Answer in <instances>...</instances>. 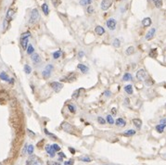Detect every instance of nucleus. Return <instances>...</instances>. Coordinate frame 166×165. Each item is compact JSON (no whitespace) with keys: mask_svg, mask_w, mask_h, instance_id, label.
<instances>
[{"mask_svg":"<svg viewBox=\"0 0 166 165\" xmlns=\"http://www.w3.org/2000/svg\"><path fill=\"white\" fill-rule=\"evenodd\" d=\"M61 128L64 130L66 133L68 134H73L74 131H75V129L72 125H71V123H69L67 122H63L61 123Z\"/></svg>","mask_w":166,"mask_h":165,"instance_id":"1","label":"nucleus"},{"mask_svg":"<svg viewBox=\"0 0 166 165\" xmlns=\"http://www.w3.org/2000/svg\"><path fill=\"white\" fill-rule=\"evenodd\" d=\"M28 165H44L43 161L37 157H31L30 159L27 161Z\"/></svg>","mask_w":166,"mask_h":165,"instance_id":"2","label":"nucleus"},{"mask_svg":"<svg viewBox=\"0 0 166 165\" xmlns=\"http://www.w3.org/2000/svg\"><path fill=\"white\" fill-rule=\"evenodd\" d=\"M147 77H148V73H147V71L145 70H139L138 71L136 72V78H137L139 81H141V82L146 81Z\"/></svg>","mask_w":166,"mask_h":165,"instance_id":"3","label":"nucleus"},{"mask_svg":"<svg viewBox=\"0 0 166 165\" xmlns=\"http://www.w3.org/2000/svg\"><path fill=\"white\" fill-rule=\"evenodd\" d=\"M53 70V65L49 64L47 65L46 68H45V70H43V77L44 78H46V79H47V78H49L50 77V74H51V72H52Z\"/></svg>","mask_w":166,"mask_h":165,"instance_id":"4","label":"nucleus"},{"mask_svg":"<svg viewBox=\"0 0 166 165\" xmlns=\"http://www.w3.org/2000/svg\"><path fill=\"white\" fill-rule=\"evenodd\" d=\"M50 86L55 92H59L62 89V87H63V85L58 82H50Z\"/></svg>","mask_w":166,"mask_h":165,"instance_id":"5","label":"nucleus"},{"mask_svg":"<svg viewBox=\"0 0 166 165\" xmlns=\"http://www.w3.org/2000/svg\"><path fill=\"white\" fill-rule=\"evenodd\" d=\"M113 3V0H102L101 3V9L103 10H107L111 8V6Z\"/></svg>","mask_w":166,"mask_h":165,"instance_id":"6","label":"nucleus"},{"mask_svg":"<svg viewBox=\"0 0 166 165\" xmlns=\"http://www.w3.org/2000/svg\"><path fill=\"white\" fill-rule=\"evenodd\" d=\"M39 18V13H38V10L37 9H33V11H32V15H31V18H30V22H36L37 20Z\"/></svg>","mask_w":166,"mask_h":165,"instance_id":"7","label":"nucleus"},{"mask_svg":"<svg viewBox=\"0 0 166 165\" xmlns=\"http://www.w3.org/2000/svg\"><path fill=\"white\" fill-rule=\"evenodd\" d=\"M107 26L110 30L113 31L115 28H116V21L114 19H110L107 21Z\"/></svg>","mask_w":166,"mask_h":165,"instance_id":"8","label":"nucleus"},{"mask_svg":"<svg viewBox=\"0 0 166 165\" xmlns=\"http://www.w3.org/2000/svg\"><path fill=\"white\" fill-rule=\"evenodd\" d=\"M156 33V29L155 28H152L151 30H149L148 32V34H146V40H150L154 37V34Z\"/></svg>","mask_w":166,"mask_h":165,"instance_id":"9","label":"nucleus"},{"mask_svg":"<svg viewBox=\"0 0 166 165\" xmlns=\"http://www.w3.org/2000/svg\"><path fill=\"white\" fill-rule=\"evenodd\" d=\"M115 124L117 126H119V127H123V126H125L126 124V122L125 120L123 119V118H118L116 120V122H115Z\"/></svg>","mask_w":166,"mask_h":165,"instance_id":"10","label":"nucleus"},{"mask_svg":"<svg viewBox=\"0 0 166 165\" xmlns=\"http://www.w3.org/2000/svg\"><path fill=\"white\" fill-rule=\"evenodd\" d=\"M28 41H29V37L28 38H21V45H22V47L23 49H27L29 44H28Z\"/></svg>","mask_w":166,"mask_h":165,"instance_id":"11","label":"nucleus"},{"mask_svg":"<svg viewBox=\"0 0 166 165\" xmlns=\"http://www.w3.org/2000/svg\"><path fill=\"white\" fill-rule=\"evenodd\" d=\"M32 60H33V62H34L35 64L39 63V62L41 61L40 56L38 55L37 53H33V54H32Z\"/></svg>","mask_w":166,"mask_h":165,"instance_id":"12","label":"nucleus"},{"mask_svg":"<svg viewBox=\"0 0 166 165\" xmlns=\"http://www.w3.org/2000/svg\"><path fill=\"white\" fill-rule=\"evenodd\" d=\"M46 152L48 153L50 155V157H55V150L53 149V147L52 146H50V145H47L46 147Z\"/></svg>","mask_w":166,"mask_h":165,"instance_id":"13","label":"nucleus"},{"mask_svg":"<svg viewBox=\"0 0 166 165\" xmlns=\"http://www.w3.org/2000/svg\"><path fill=\"white\" fill-rule=\"evenodd\" d=\"M77 68H78L83 73H86V72H88V70H89L88 67L86 66V65H84V64H78L77 65Z\"/></svg>","mask_w":166,"mask_h":165,"instance_id":"14","label":"nucleus"},{"mask_svg":"<svg viewBox=\"0 0 166 165\" xmlns=\"http://www.w3.org/2000/svg\"><path fill=\"white\" fill-rule=\"evenodd\" d=\"M75 79H76V75H75L74 72L69 73V75L65 78V80H66L67 82H73V81H75Z\"/></svg>","mask_w":166,"mask_h":165,"instance_id":"15","label":"nucleus"},{"mask_svg":"<svg viewBox=\"0 0 166 165\" xmlns=\"http://www.w3.org/2000/svg\"><path fill=\"white\" fill-rule=\"evenodd\" d=\"M95 32H96V34H99V35H102V34H105V30L102 26H97L95 29Z\"/></svg>","mask_w":166,"mask_h":165,"instance_id":"16","label":"nucleus"},{"mask_svg":"<svg viewBox=\"0 0 166 165\" xmlns=\"http://www.w3.org/2000/svg\"><path fill=\"white\" fill-rule=\"evenodd\" d=\"M133 123L135 124V127H137V129H140L142 126V121L140 119H134L133 120Z\"/></svg>","mask_w":166,"mask_h":165,"instance_id":"17","label":"nucleus"},{"mask_svg":"<svg viewBox=\"0 0 166 165\" xmlns=\"http://www.w3.org/2000/svg\"><path fill=\"white\" fill-rule=\"evenodd\" d=\"M142 24L144 27H148L149 25L151 24V19L150 18H145L143 21H142Z\"/></svg>","mask_w":166,"mask_h":165,"instance_id":"18","label":"nucleus"},{"mask_svg":"<svg viewBox=\"0 0 166 165\" xmlns=\"http://www.w3.org/2000/svg\"><path fill=\"white\" fill-rule=\"evenodd\" d=\"M124 91L128 94V95H132L133 94V86L131 85H127V86H124Z\"/></svg>","mask_w":166,"mask_h":165,"instance_id":"19","label":"nucleus"},{"mask_svg":"<svg viewBox=\"0 0 166 165\" xmlns=\"http://www.w3.org/2000/svg\"><path fill=\"white\" fill-rule=\"evenodd\" d=\"M0 99L8 100V99H9V94L5 91H1L0 92Z\"/></svg>","mask_w":166,"mask_h":165,"instance_id":"20","label":"nucleus"},{"mask_svg":"<svg viewBox=\"0 0 166 165\" xmlns=\"http://www.w3.org/2000/svg\"><path fill=\"white\" fill-rule=\"evenodd\" d=\"M83 88H79L77 89V90H75V91L72 93V96H71V98H73V99H77V98H79V96H80V92L81 90H82Z\"/></svg>","mask_w":166,"mask_h":165,"instance_id":"21","label":"nucleus"},{"mask_svg":"<svg viewBox=\"0 0 166 165\" xmlns=\"http://www.w3.org/2000/svg\"><path fill=\"white\" fill-rule=\"evenodd\" d=\"M134 53H135V47H134V46H129V47L125 50V54L127 56L133 55Z\"/></svg>","mask_w":166,"mask_h":165,"instance_id":"22","label":"nucleus"},{"mask_svg":"<svg viewBox=\"0 0 166 165\" xmlns=\"http://www.w3.org/2000/svg\"><path fill=\"white\" fill-rule=\"evenodd\" d=\"M41 8H42V10H43V12L45 13V15H48V13H49V9H48L47 4H43Z\"/></svg>","mask_w":166,"mask_h":165,"instance_id":"23","label":"nucleus"},{"mask_svg":"<svg viewBox=\"0 0 166 165\" xmlns=\"http://www.w3.org/2000/svg\"><path fill=\"white\" fill-rule=\"evenodd\" d=\"M0 79L3 80V81H7V82H9V80H10L6 72H1L0 73Z\"/></svg>","mask_w":166,"mask_h":165,"instance_id":"24","label":"nucleus"},{"mask_svg":"<svg viewBox=\"0 0 166 165\" xmlns=\"http://www.w3.org/2000/svg\"><path fill=\"white\" fill-rule=\"evenodd\" d=\"M165 126H166V124H162V123L158 124V125L156 126V130H157V132H159V133H162L164 128H165Z\"/></svg>","mask_w":166,"mask_h":165,"instance_id":"25","label":"nucleus"},{"mask_svg":"<svg viewBox=\"0 0 166 165\" xmlns=\"http://www.w3.org/2000/svg\"><path fill=\"white\" fill-rule=\"evenodd\" d=\"M157 55H158L157 49H156V48L151 49L150 52H149V57H151V58H157Z\"/></svg>","mask_w":166,"mask_h":165,"instance_id":"26","label":"nucleus"},{"mask_svg":"<svg viewBox=\"0 0 166 165\" xmlns=\"http://www.w3.org/2000/svg\"><path fill=\"white\" fill-rule=\"evenodd\" d=\"M153 3L157 9H160L162 7V0H155L153 1Z\"/></svg>","mask_w":166,"mask_h":165,"instance_id":"27","label":"nucleus"},{"mask_svg":"<svg viewBox=\"0 0 166 165\" xmlns=\"http://www.w3.org/2000/svg\"><path fill=\"white\" fill-rule=\"evenodd\" d=\"M135 134V130H127L123 133V135H125V136H132Z\"/></svg>","mask_w":166,"mask_h":165,"instance_id":"28","label":"nucleus"},{"mask_svg":"<svg viewBox=\"0 0 166 165\" xmlns=\"http://www.w3.org/2000/svg\"><path fill=\"white\" fill-rule=\"evenodd\" d=\"M123 81H131V80H132V75L130 73H128V72H126V73H124V75H123Z\"/></svg>","mask_w":166,"mask_h":165,"instance_id":"29","label":"nucleus"},{"mask_svg":"<svg viewBox=\"0 0 166 165\" xmlns=\"http://www.w3.org/2000/svg\"><path fill=\"white\" fill-rule=\"evenodd\" d=\"M112 45H113L114 47H116V48H118V47H120V45H121V42L120 40L118 39V38H116V39H114L113 43H112Z\"/></svg>","mask_w":166,"mask_h":165,"instance_id":"30","label":"nucleus"},{"mask_svg":"<svg viewBox=\"0 0 166 165\" xmlns=\"http://www.w3.org/2000/svg\"><path fill=\"white\" fill-rule=\"evenodd\" d=\"M34 52V46H32V45H29L27 47V53L29 54V55H32L33 53Z\"/></svg>","mask_w":166,"mask_h":165,"instance_id":"31","label":"nucleus"},{"mask_svg":"<svg viewBox=\"0 0 166 165\" xmlns=\"http://www.w3.org/2000/svg\"><path fill=\"white\" fill-rule=\"evenodd\" d=\"M60 55H61V51H60V50H58V51H56V52L53 53V58H54V59H57V58H58L60 57Z\"/></svg>","mask_w":166,"mask_h":165,"instance_id":"32","label":"nucleus"},{"mask_svg":"<svg viewBox=\"0 0 166 165\" xmlns=\"http://www.w3.org/2000/svg\"><path fill=\"white\" fill-rule=\"evenodd\" d=\"M79 159H80V160H82V161H85V162H90V161H91V159H90L89 157H87V156L80 157V158H79Z\"/></svg>","mask_w":166,"mask_h":165,"instance_id":"33","label":"nucleus"},{"mask_svg":"<svg viewBox=\"0 0 166 165\" xmlns=\"http://www.w3.org/2000/svg\"><path fill=\"white\" fill-rule=\"evenodd\" d=\"M27 152L29 155H32L33 152H34V146L33 145H30V146H28L27 147Z\"/></svg>","mask_w":166,"mask_h":165,"instance_id":"34","label":"nucleus"},{"mask_svg":"<svg viewBox=\"0 0 166 165\" xmlns=\"http://www.w3.org/2000/svg\"><path fill=\"white\" fill-rule=\"evenodd\" d=\"M92 3V0H81L80 4L82 6H86V5H88V4Z\"/></svg>","mask_w":166,"mask_h":165,"instance_id":"35","label":"nucleus"},{"mask_svg":"<svg viewBox=\"0 0 166 165\" xmlns=\"http://www.w3.org/2000/svg\"><path fill=\"white\" fill-rule=\"evenodd\" d=\"M31 70H32V69H31V67L29 66V65H25L24 66V71H25V73H27V74H30L31 73Z\"/></svg>","mask_w":166,"mask_h":165,"instance_id":"36","label":"nucleus"},{"mask_svg":"<svg viewBox=\"0 0 166 165\" xmlns=\"http://www.w3.org/2000/svg\"><path fill=\"white\" fill-rule=\"evenodd\" d=\"M107 122H108L110 124H113L114 123V119L112 118L111 115H108V116H107Z\"/></svg>","mask_w":166,"mask_h":165,"instance_id":"37","label":"nucleus"},{"mask_svg":"<svg viewBox=\"0 0 166 165\" xmlns=\"http://www.w3.org/2000/svg\"><path fill=\"white\" fill-rule=\"evenodd\" d=\"M13 13H14V11H13L12 9H9V11H8V14H7V20H9V19L12 17Z\"/></svg>","mask_w":166,"mask_h":165,"instance_id":"38","label":"nucleus"},{"mask_svg":"<svg viewBox=\"0 0 166 165\" xmlns=\"http://www.w3.org/2000/svg\"><path fill=\"white\" fill-rule=\"evenodd\" d=\"M51 146H52L53 149L55 150L56 152H57V151H59V150H60V147L58 146V144H53V145H51Z\"/></svg>","mask_w":166,"mask_h":165,"instance_id":"39","label":"nucleus"},{"mask_svg":"<svg viewBox=\"0 0 166 165\" xmlns=\"http://www.w3.org/2000/svg\"><path fill=\"white\" fill-rule=\"evenodd\" d=\"M52 4L55 7H58L61 4V0H52Z\"/></svg>","mask_w":166,"mask_h":165,"instance_id":"40","label":"nucleus"},{"mask_svg":"<svg viewBox=\"0 0 166 165\" xmlns=\"http://www.w3.org/2000/svg\"><path fill=\"white\" fill-rule=\"evenodd\" d=\"M68 109H69V110H70V111H71V113H74L75 112V108L73 107V106H72V105H71V104H68Z\"/></svg>","mask_w":166,"mask_h":165,"instance_id":"41","label":"nucleus"},{"mask_svg":"<svg viewBox=\"0 0 166 165\" xmlns=\"http://www.w3.org/2000/svg\"><path fill=\"white\" fill-rule=\"evenodd\" d=\"M98 122H99L100 124H105V123H106V120L103 119L102 117H99V118H98Z\"/></svg>","mask_w":166,"mask_h":165,"instance_id":"42","label":"nucleus"},{"mask_svg":"<svg viewBox=\"0 0 166 165\" xmlns=\"http://www.w3.org/2000/svg\"><path fill=\"white\" fill-rule=\"evenodd\" d=\"M45 133H46V135H49L50 137H52V138H54V139H56V135H52V134H51V133H50V132H48L47 131V130H46V129H45Z\"/></svg>","mask_w":166,"mask_h":165,"instance_id":"43","label":"nucleus"},{"mask_svg":"<svg viewBox=\"0 0 166 165\" xmlns=\"http://www.w3.org/2000/svg\"><path fill=\"white\" fill-rule=\"evenodd\" d=\"M30 36H31V34H30L29 32H27V33H25V34H22L21 38H28V37H30Z\"/></svg>","mask_w":166,"mask_h":165,"instance_id":"44","label":"nucleus"},{"mask_svg":"<svg viewBox=\"0 0 166 165\" xmlns=\"http://www.w3.org/2000/svg\"><path fill=\"white\" fill-rule=\"evenodd\" d=\"M93 11H94V9H93V7L89 6V7H88V8H87V12L89 13V14L93 13Z\"/></svg>","mask_w":166,"mask_h":165,"instance_id":"45","label":"nucleus"},{"mask_svg":"<svg viewBox=\"0 0 166 165\" xmlns=\"http://www.w3.org/2000/svg\"><path fill=\"white\" fill-rule=\"evenodd\" d=\"M73 164V160L71 159V160H68V161L65 162V165H72Z\"/></svg>","mask_w":166,"mask_h":165,"instance_id":"46","label":"nucleus"},{"mask_svg":"<svg viewBox=\"0 0 166 165\" xmlns=\"http://www.w3.org/2000/svg\"><path fill=\"white\" fill-rule=\"evenodd\" d=\"M111 113L113 114V115H116L117 114V110L115 109V108H113V109H111Z\"/></svg>","mask_w":166,"mask_h":165,"instance_id":"47","label":"nucleus"},{"mask_svg":"<svg viewBox=\"0 0 166 165\" xmlns=\"http://www.w3.org/2000/svg\"><path fill=\"white\" fill-rule=\"evenodd\" d=\"M58 156L60 157V158H66V155H65L63 152H59V153H58Z\"/></svg>","mask_w":166,"mask_h":165,"instance_id":"48","label":"nucleus"},{"mask_svg":"<svg viewBox=\"0 0 166 165\" xmlns=\"http://www.w3.org/2000/svg\"><path fill=\"white\" fill-rule=\"evenodd\" d=\"M78 56H79L80 58H82V57H84V56H85V53H84L83 51H80V52H79V54H78Z\"/></svg>","mask_w":166,"mask_h":165,"instance_id":"49","label":"nucleus"},{"mask_svg":"<svg viewBox=\"0 0 166 165\" xmlns=\"http://www.w3.org/2000/svg\"><path fill=\"white\" fill-rule=\"evenodd\" d=\"M104 95L106 96V97H110V96H111V92H110V91H106V92H105Z\"/></svg>","mask_w":166,"mask_h":165,"instance_id":"50","label":"nucleus"},{"mask_svg":"<svg viewBox=\"0 0 166 165\" xmlns=\"http://www.w3.org/2000/svg\"><path fill=\"white\" fill-rule=\"evenodd\" d=\"M69 150L71 152V154H74V153H75V150H74L72 147H69Z\"/></svg>","mask_w":166,"mask_h":165,"instance_id":"51","label":"nucleus"},{"mask_svg":"<svg viewBox=\"0 0 166 165\" xmlns=\"http://www.w3.org/2000/svg\"><path fill=\"white\" fill-rule=\"evenodd\" d=\"M160 123H162V124H166V118H164V119L161 120V121H160Z\"/></svg>","mask_w":166,"mask_h":165,"instance_id":"52","label":"nucleus"},{"mask_svg":"<svg viewBox=\"0 0 166 165\" xmlns=\"http://www.w3.org/2000/svg\"><path fill=\"white\" fill-rule=\"evenodd\" d=\"M129 103H130L129 99H128V98H126V99H125V104H126V105H128Z\"/></svg>","mask_w":166,"mask_h":165,"instance_id":"53","label":"nucleus"},{"mask_svg":"<svg viewBox=\"0 0 166 165\" xmlns=\"http://www.w3.org/2000/svg\"><path fill=\"white\" fill-rule=\"evenodd\" d=\"M148 1H152V2H153V1H155V0H148Z\"/></svg>","mask_w":166,"mask_h":165,"instance_id":"54","label":"nucleus"},{"mask_svg":"<svg viewBox=\"0 0 166 165\" xmlns=\"http://www.w3.org/2000/svg\"><path fill=\"white\" fill-rule=\"evenodd\" d=\"M56 165H60L59 163H56Z\"/></svg>","mask_w":166,"mask_h":165,"instance_id":"55","label":"nucleus"},{"mask_svg":"<svg viewBox=\"0 0 166 165\" xmlns=\"http://www.w3.org/2000/svg\"><path fill=\"white\" fill-rule=\"evenodd\" d=\"M0 165H3V164H1V163H0Z\"/></svg>","mask_w":166,"mask_h":165,"instance_id":"56","label":"nucleus"},{"mask_svg":"<svg viewBox=\"0 0 166 165\" xmlns=\"http://www.w3.org/2000/svg\"><path fill=\"white\" fill-rule=\"evenodd\" d=\"M165 108H166V105H165Z\"/></svg>","mask_w":166,"mask_h":165,"instance_id":"57","label":"nucleus"}]
</instances>
